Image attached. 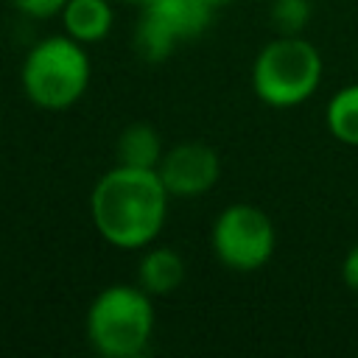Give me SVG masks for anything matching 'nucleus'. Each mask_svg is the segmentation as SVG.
<instances>
[{
    "instance_id": "obj_1",
    "label": "nucleus",
    "mask_w": 358,
    "mask_h": 358,
    "mask_svg": "<svg viewBox=\"0 0 358 358\" xmlns=\"http://www.w3.org/2000/svg\"><path fill=\"white\" fill-rule=\"evenodd\" d=\"M171 193L157 168H131L115 162L98 176L90 193V218L95 232L115 249L143 252L157 243L168 221Z\"/></svg>"
},
{
    "instance_id": "obj_2",
    "label": "nucleus",
    "mask_w": 358,
    "mask_h": 358,
    "mask_svg": "<svg viewBox=\"0 0 358 358\" xmlns=\"http://www.w3.org/2000/svg\"><path fill=\"white\" fill-rule=\"evenodd\" d=\"M154 296L137 282H115L101 288L84 316L90 347L103 358H134L154 336Z\"/></svg>"
},
{
    "instance_id": "obj_3",
    "label": "nucleus",
    "mask_w": 358,
    "mask_h": 358,
    "mask_svg": "<svg viewBox=\"0 0 358 358\" xmlns=\"http://www.w3.org/2000/svg\"><path fill=\"white\" fill-rule=\"evenodd\" d=\"M90 78L92 62L87 45L67 34H50L34 42L20 67L25 98L45 112H62L78 103L90 87Z\"/></svg>"
},
{
    "instance_id": "obj_4",
    "label": "nucleus",
    "mask_w": 358,
    "mask_h": 358,
    "mask_svg": "<svg viewBox=\"0 0 358 358\" xmlns=\"http://www.w3.org/2000/svg\"><path fill=\"white\" fill-rule=\"evenodd\" d=\"M324 62L302 34H277L252 62V90L274 109H294L310 101L322 84Z\"/></svg>"
},
{
    "instance_id": "obj_5",
    "label": "nucleus",
    "mask_w": 358,
    "mask_h": 358,
    "mask_svg": "<svg viewBox=\"0 0 358 358\" xmlns=\"http://www.w3.org/2000/svg\"><path fill=\"white\" fill-rule=\"evenodd\" d=\"M210 249L215 260L238 274L260 271L277 249V229L268 213L249 201L224 207L210 229Z\"/></svg>"
},
{
    "instance_id": "obj_6",
    "label": "nucleus",
    "mask_w": 358,
    "mask_h": 358,
    "mask_svg": "<svg viewBox=\"0 0 358 358\" xmlns=\"http://www.w3.org/2000/svg\"><path fill=\"white\" fill-rule=\"evenodd\" d=\"M157 173L171 193V199H196L215 187L221 179V157L213 145L199 140H185L165 148Z\"/></svg>"
},
{
    "instance_id": "obj_7",
    "label": "nucleus",
    "mask_w": 358,
    "mask_h": 358,
    "mask_svg": "<svg viewBox=\"0 0 358 358\" xmlns=\"http://www.w3.org/2000/svg\"><path fill=\"white\" fill-rule=\"evenodd\" d=\"M187 277V266H185V257L171 249V246H145L143 255H140V263H137V285L151 294L154 299L157 296H171L182 288Z\"/></svg>"
},
{
    "instance_id": "obj_8",
    "label": "nucleus",
    "mask_w": 358,
    "mask_h": 358,
    "mask_svg": "<svg viewBox=\"0 0 358 358\" xmlns=\"http://www.w3.org/2000/svg\"><path fill=\"white\" fill-rule=\"evenodd\" d=\"M59 20L64 34L76 42L98 45L115 28V8L109 0H67Z\"/></svg>"
},
{
    "instance_id": "obj_9",
    "label": "nucleus",
    "mask_w": 358,
    "mask_h": 358,
    "mask_svg": "<svg viewBox=\"0 0 358 358\" xmlns=\"http://www.w3.org/2000/svg\"><path fill=\"white\" fill-rule=\"evenodd\" d=\"M143 11H148L157 22H162L176 36V42L201 36L215 14L204 0H151Z\"/></svg>"
},
{
    "instance_id": "obj_10",
    "label": "nucleus",
    "mask_w": 358,
    "mask_h": 358,
    "mask_svg": "<svg viewBox=\"0 0 358 358\" xmlns=\"http://www.w3.org/2000/svg\"><path fill=\"white\" fill-rule=\"evenodd\" d=\"M165 154L162 137L151 123H129L115 143V157L120 165L131 168H157Z\"/></svg>"
},
{
    "instance_id": "obj_11",
    "label": "nucleus",
    "mask_w": 358,
    "mask_h": 358,
    "mask_svg": "<svg viewBox=\"0 0 358 358\" xmlns=\"http://www.w3.org/2000/svg\"><path fill=\"white\" fill-rule=\"evenodd\" d=\"M324 123L338 143L358 148V81L344 84L330 95L324 109Z\"/></svg>"
},
{
    "instance_id": "obj_12",
    "label": "nucleus",
    "mask_w": 358,
    "mask_h": 358,
    "mask_svg": "<svg viewBox=\"0 0 358 358\" xmlns=\"http://www.w3.org/2000/svg\"><path fill=\"white\" fill-rule=\"evenodd\" d=\"M131 45H134V53L143 59V62H165L173 50H176V36L162 25L157 22L148 11L140 8V17H137V25H134V36H131Z\"/></svg>"
},
{
    "instance_id": "obj_13",
    "label": "nucleus",
    "mask_w": 358,
    "mask_h": 358,
    "mask_svg": "<svg viewBox=\"0 0 358 358\" xmlns=\"http://www.w3.org/2000/svg\"><path fill=\"white\" fill-rule=\"evenodd\" d=\"M313 17L310 0H271L268 20L277 34H302Z\"/></svg>"
},
{
    "instance_id": "obj_14",
    "label": "nucleus",
    "mask_w": 358,
    "mask_h": 358,
    "mask_svg": "<svg viewBox=\"0 0 358 358\" xmlns=\"http://www.w3.org/2000/svg\"><path fill=\"white\" fill-rule=\"evenodd\" d=\"M6 3L28 20H53L62 14L67 0H6Z\"/></svg>"
},
{
    "instance_id": "obj_15",
    "label": "nucleus",
    "mask_w": 358,
    "mask_h": 358,
    "mask_svg": "<svg viewBox=\"0 0 358 358\" xmlns=\"http://www.w3.org/2000/svg\"><path fill=\"white\" fill-rule=\"evenodd\" d=\"M341 280L352 294H358V243L350 246V252L341 260Z\"/></svg>"
},
{
    "instance_id": "obj_16",
    "label": "nucleus",
    "mask_w": 358,
    "mask_h": 358,
    "mask_svg": "<svg viewBox=\"0 0 358 358\" xmlns=\"http://www.w3.org/2000/svg\"><path fill=\"white\" fill-rule=\"evenodd\" d=\"M204 3H207L213 11H221V8H224V6H229L232 0H204Z\"/></svg>"
},
{
    "instance_id": "obj_17",
    "label": "nucleus",
    "mask_w": 358,
    "mask_h": 358,
    "mask_svg": "<svg viewBox=\"0 0 358 358\" xmlns=\"http://www.w3.org/2000/svg\"><path fill=\"white\" fill-rule=\"evenodd\" d=\"M120 3H126V6H134V8H145L151 0H120Z\"/></svg>"
}]
</instances>
